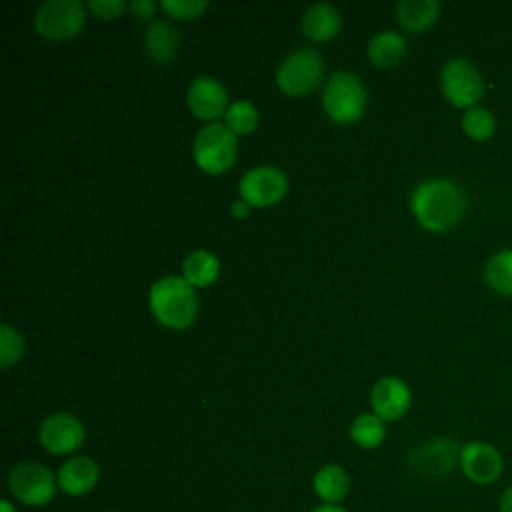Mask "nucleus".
<instances>
[{"instance_id":"f257e3e1","label":"nucleus","mask_w":512,"mask_h":512,"mask_svg":"<svg viewBox=\"0 0 512 512\" xmlns=\"http://www.w3.org/2000/svg\"><path fill=\"white\" fill-rule=\"evenodd\" d=\"M410 208L426 230L444 232L462 218L466 198L454 182L432 178L416 186L410 198Z\"/></svg>"},{"instance_id":"f03ea898","label":"nucleus","mask_w":512,"mask_h":512,"mask_svg":"<svg viewBox=\"0 0 512 512\" xmlns=\"http://www.w3.org/2000/svg\"><path fill=\"white\" fill-rule=\"evenodd\" d=\"M150 308L156 320L172 330L188 328L198 314L194 286L182 276H164L150 288Z\"/></svg>"},{"instance_id":"7ed1b4c3","label":"nucleus","mask_w":512,"mask_h":512,"mask_svg":"<svg viewBox=\"0 0 512 512\" xmlns=\"http://www.w3.org/2000/svg\"><path fill=\"white\" fill-rule=\"evenodd\" d=\"M366 102L368 98L360 78L350 72L332 74L322 92V106L338 124L356 122L364 114Z\"/></svg>"},{"instance_id":"20e7f679","label":"nucleus","mask_w":512,"mask_h":512,"mask_svg":"<svg viewBox=\"0 0 512 512\" xmlns=\"http://www.w3.org/2000/svg\"><path fill=\"white\" fill-rule=\"evenodd\" d=\"M192 156L204 172L222 174L236 160V134L226 124H206L194 138Z\"/></svg>"},{"instance_id":"39448f33","label":"nucleus","mask_w":512,"mask_h":512,"mask_svg":"<svg viewBox=\"0 0 512 512\" xmlns=\"http://www.w3.org/2000/svg\"><path fill=\"white\" fill-rule=\"evenodd\" d=\"M58 482L52 470L40 462H20L8 474V490L24 506H44L56 494Z\"/></svg>"},{"instance_id":"423d86ee","label":"nucleus","mask_w":512,"mask_h":512,"mask_svg":"<svg viewBox=\"0 0 512 512\" xmlns=\"http://www.w3.org/2000/svg\"><path fill=\"white\" fill-rule=\"evenodd\" d=\"M440 86L452 106L466 110L474 108L484 94L482 74L466 58H452L442 66Z\"/></svg>"},{"instance_id":"0eeeda50","label":"nucleus","mask_w":512,"mask_h":512,"mask_svg":"<svg viewBox=\"0 0 512 512\" xmlns=\"http://www.w3.org/2000/svg\"><path fill=\"white\" fill-rule=\"evenodd\" d=\"M322 72L320 54L312 48H300L282 60L276 72V84L288 96H304L320 84Z\"/></svg>"},{"instance_id":"6e6552de","label":"nucleus","mask_w":512,"mask_h":512,"mask_svg":"<svg viewBox=\"0 0 512 512\" xmlns=\"http://www.w3.org/2000/svg\"><path fill=\"white\" fill-rule=\"evenodd\" d=\"M84 18V6L78 0H50L38 8L34 24L48 40H66L82 30Z\"/></svg>"},{"instance_id":"1a4fd4ad","label":"nucleus","mask_w":512,"mask_h":512,"mask_svg":"<svg viewBox=\"0 0 512 512\" xmlns=\"http://www.w3.org/2000/svg\"><path fill=\"white\" fill-rule=\"evenodd\" d=\"M286 188H288V178L276 166L252 168L242 176L238 184L242 200L256 208H266L280 202L286 194Z\"/></svg>"},{"instance_id":"9d476101","label":"nucleus","mask_w":512,"mask_h":512,"mask_svg":"<svg viewBox=\"0 0 512 512\" xmlns=\"http://www.w3.org/2000/svg\"><path fill=\"white\" fill-rule=\"evenodd\" d=\"M84 424L68 412H56L42 420L38 430L40 446L54 454V456H66L74 454L82 442H84Z\"/></svg>"},{"instance_id":"9b49d317","label":"nucleus","mask_w":512,"mask_h":512,"mask_svg":"<svg viewBox=\"0 0 512 512\" xmlns=\"http://www.w3.org/2000/svg\"><path fill=\"white\" fill-rule=\"evenodd\" d=\"M458 466L470 482L478 486H488L502 476L504 458L492 444L474 440L460 448Z\"/></svg>"},{"instance_id":"f8f14e48","label":"nucleus","mask_w":512,"mask_h":512,"mask_svg":"<svg viewBox=\"0 0 512 512\" xmlns=\"http://www.w3.org/2000/svg\"><path fill=\"white\" fill-rule=\"evenodd\" d=\"M190 112L200 120H216L228 110V92L212 76H198L186 92Z\"/></svg>"},{"instance_id":"ddd939ff","label":"nucleus","mask_w":512,"mask_h":512,"mask_svg":"<svg viewBox=\"0 0 512 512\" xmlns=\"http://www.w3.org/2000/svg\"><path fill=\"white\" fill-rule=\"evenodd\" d=\"M410 402H412L410 388L406 386V382L394 376L380 378L370 392L372 412L384 422L400 420L408 412Z\"/></svg>"},{"instance_id":"4468645a","label":"nucleus","mask_w":512,"mask_h":512,"mask_svg":"<svg viewBox=\"0 0 512 512\" xmlns=\"http://www.w3.org/2000/svg\"><path fill=\"white\" fill-rule=\"evenodd\" d=\"M458 460L460 448L448 438H438L428 444H422L408 458L414 472L432 476L448 474L454 468V464H458Z\"/></svg>"},{"instance_id":"2eb2a0df","label":"nucleus","mask_w":512,"mask_h":512,"mask_svg":"<svg viewBox=\"0 0 512 512\" xmlns=\"http://www.w3.org/2000/svg\"><path fill=\"white\" fill-rule=\"evenodd\" d=\"M100 478V468L90 456H70L56 472L58 488L68 496H84L94 490Z\"/></svg>"},{"instance_id":"dca6fc26","label":"nucleus","mask_w":512,"mask_h":512,"mask_svg":"<svg viewBox=\"0 0 512 512\" xmlns=\"http://www.w3.org/2000/svg\"><path fill=\"white\" fill-rule=\"evenodd\" d=\"M340 12L330 4L310 6L300 20L302 34L314 42H326L340 32Z\"/></svg>"},{"instance_id":"f3484780","label":"nucleus","mask_w":512,"mask_h":512,"mask_svg":"<svg viewBox=\"0 0 512 512\" xmlns=\"http://www.w3.org/2000/svg\"><path fill=\"white\" fill-rule=\"evenodd\" d=\"M178 30L164 20L152 22L144 32V48L160 64H168L174 60L178 52Z\"/></svg>"},{"instance_id":"a211bd4d","label":"nucleus","mask_w":512,"mask_h":512,"mask_svg":"<svg viewBox=\"0 0 512 512\" xmlns=\"http://www.w3.org/2000/svg\"><path fill=\"white\" fill-rule=\"evenodd\" d=\"M312 488L324 504H338L350 490V476L342 466L326 464L314 474Z\"/></svg>"},{"instance_id":"6ab92c4d","label":"nucleus","mask_w":512,"mask_h":512,"mask_svg":"<svg viewBox=\"0 0 512 512\" xmlns=\"http://www.w3.org/2000/svg\"><path fill=\"white\" fill-rule=\"evenodd\" d=\"M440 14V4L436 0H402L396 6V18L406 32L428 30Z\"/></svg>"},{"instance_id":"aec40b11","label":"nucleus","mask_w":512,"mask_h":512,"mask_svg":"<svg viewBox=\"0 0 512 512\" xmlns=\"http://www.w3.org/2000/svg\"><path fill=\"white\" fill-rule=\"evenodd\" d=\"M406 56V40L394 30L378 32L368 44V58L378 68H392Z\"/></svg>"},{"instance_id":"412c9836","label":"nucleus","mask_w":512,"mask_h":512,"mask_svg":"<svg viewBox=\"0 0 512 512\" xmlns=\"http://www.w3.org/2000/svg\"><path fill=\"white\" fill-rule=\"evenodd\" d=\"M218 270V258L208 250H194L182 262L184 278L196 288L212 284L218 278Z\"/></svg>"},{"instance_id":"4be33fe9","label":"nucleus","mask_w":512,"mask_h":512,"mask_svg":"<svg viewBox=\"0 0 512 512\" xmlns=\"http://www.w3.org/2000/svg\"><path fill=\"white\" fill-rule=\"evenodd\" d=\"M384 436H386V424L374 412H364L356 416L350 424V438L360 448L372 450L384 442Z\"/></svg>"},{"instance_id":"5701e85b","label":"nucleus","mask_w":512,"mask_h":512,"mask_svg":"<svg viewBox=\"0 0 512 512\" xmlns=\"http://www.w3.org/2000/svg\"><path fill=\"white\" fill-rule=\"evenodd\" d=\"M484 280L494 292L512 296V248L500 250L488 260L484 268Z\"/></svg>"},{"instance_id":"b1692460","label":"nucleus","mask_w":512,"mask_h":512,"mask_svg":"<svg viewBox=\"0 0 512 512\" xmlns=\"http://www.w3.org/2000/svg\"><path fill=\"white\" fill-rule=\"evenodd\" d=\"M224 124L238 136L250 134L256 130L258 126V110L252 102L246 100H238L232 102L224 114Z\"/></svg>"},{"instance_id":"393cba45","label":"nucleus","mask_w":512,"mask_h":512,"mask_svg":"<svg viewBox=\"0 0 512 512\" xmlns=\"http://www.w3.org/2000/svg\"><path fill=\"white\" fill-rule=\"evenodd\" d=\"M462 128H464V132H466L472 140L484 142V140H488V138L494 134V130H496V120H494L492 112H488L486 108L474 106V108H468V110L464 112V116H462Z\"/></svg>"},{"instance_id":"a878e982","label":"nucleus","mask_w":512,"mask_h":512,"mask_svg":"<svg viewBox=\"0 0 512 512\" xmlns=\"http://www.w3.org/2000/svg\"><path fill=\"white\" fill-rule=\"evenodd\" d=\"M24 352V340L18 330L8 324L0 326V366L6 370L20 360Z\"/></svg>"},{"instance_id":"bb28decb","label":"nucleus","mask_w":512,"mask_h":512,"mask_svg":"<svg viewBox=\"0 0 512 512\" xmlns=\"http://www.w3.org/2000/svg\"><path fill=\"white\" fill-rule=\"evenodd\" d=\"M162 8L170 16H176L180 20H192V18H198L208 8V2L206 0H164Z\"/></svg>"},{"instance_id":"cd10ccee","label":"nucleus","mask_w":512,"mask_h":512,"mask_svg":"<svg viewBox=\"0 0 512 512\" xmlns=\"http://www.w3.org/2000/svg\"><path fill=\"white\" fill-rule=\"evenodd\" d=\"M88 8H90L100 20H114V18H118V16L124 12L126 4L120 2V0H90Z\"/></svg>"},{"instance_id":"c85d7f7f","label":"nucleus","mask_w":512,"mask_h":512,"mask_svg":"<svg viewBox=\"0 0 512 512\" xmlns=\"http://www.w3.org/2000/svg\"><path fill=\"white\" fill-rule=\"evenodd\" d=\"M130 8H132L134 16H138V18H150L152 12H154V2H150V0H136V2L130 4Z\"/></svg>"},{"instance_id":"c756f323","label":"nucleus","mask_w":512,"mask_h":512,"mask_svg":"<svg viewBox=\"0 0 512 512\" xmlns=\"http://www.w3.org/2000/svg\"><path fill=\"white\" fill-rule=\"evenodd\" d=\"M498 512H512V484L504 488L498 500Z\"/></svg>"},{"instance_id":"7c9ffc66","label":"nucleus","mask_w":512,"mask_h":512,"mask_svg":"<svg viewBox=\"0 0 512 512\" xmlns=\"http://www.w3.org/2000/svg\"><path fill=\"white\" fill-rule=\"evenodd\" d=\"M230 212H232L236 218H244V216H248V212H250V204H248V202H244V200L240 198V200L232 202Z\"/></svg>"},{"instance_id":"2f4dec72","label":"nucleus","mask_w":512,"mask_h":512,"mask_svg":"<svg viewBox=\"0 0 512 512\" xmlns=\"http://www.w3.org/2000/svg\"><path fill=\"white\" fill-rule=\"evenodd\" d=\"M310 512H346L340 504H320L316 508H312Z\"/></svg>"},{"instance_id":"473e14b6","label":"nucleus","mask_w":512,"mask_h":512,"mask_svg":"<svg viewBox=\"0 0 512 512\" xmlns=\"http://www.w3.org/2000/svg\"><path fill=\"white\" fill-rule=\"evenodd\" d=\"M0 512H16V508H14V504H12L10 500L4 498V500L0 502Z\"/></svg>"}]
</instances>
